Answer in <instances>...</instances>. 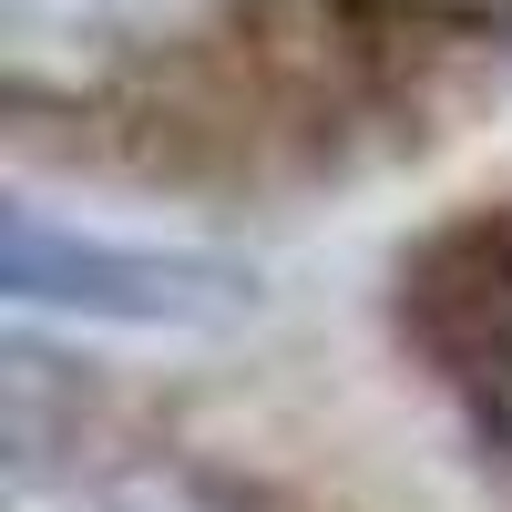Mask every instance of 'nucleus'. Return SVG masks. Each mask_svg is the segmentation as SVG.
Returning a JSON list of instances; mask_svg holds the SVG:
<instances>
[{
	"mask_svg": "<svg viewBox=\"0 0 512 512\" xmlns=\"http://www.w3.org/2000/svg\"><path fill=\"white\" fill-rule=\"evenodd\" d=\"M0 287L21 308H72V318H134V328H195L226 318L246 277L216 267V256H175V246H113V236H72L41 205L11 216V246H0Z\"/></svg>",
	"mask_w": 512,
	"mask_h": 512,
	"instance_id": "obj_1",
	"label": "nucleus"
},
{
	"mask_svg": "<svg viewBox=\"0 0 512 512\" xmlns=\"http://www.w3.org/2000/svg\"><path fill=\"white\" fill-rule=\"evenodd\" d=\"M144 0H0V31H11V62L21 72H52V62H93L134 31Z\"/></svg>",
	"mask_w": 512,
	"mask_h": 512,
	"instance_id": "obj_2",
	"label": "nucleus"
},
{
	"mask_svg": "<svg viewBox=\"0 0 512 512\" xmlns=\"http://www.w3.org/2000/svg\"><path fill=\"white\" fill-rule=\"evenodd\" d=\"M93 512H267V502L216 482V472H195V461H123L93 492Z\"/></svg>",
	"mask_w": 512,
	"mask_h": 512,
	"instance_id": "obj_3",
	"label": "nucleus"
},
{
	"mask_svg": "<svg viewBox=\"0 0 512 512\" xmlns=\"http://www.w3.org/2000/svg\"><path fill=\"white\" fill-rule=\"evenodd\" d=\"M0 400H11V410H0V420H11V431H0V441H11V482L31 492L41 472H52V441H62L52 359H41V349H11V369H0Z\"/></svg>",
	"mask_w": 512,
	"mask_h": 512,
	"instance_id": "obj_4",
	"label": "nucleus"
},
{
	"mask_svg": "<svg viewBox=\"0 0 512 512\" xmlns=\"http://www.w3.org/2000/svg\"><path fill=\"white\" fill-rule=\"evenodd\" d=\"M441 11H512V0H441Z\"/></svg>",
	"mask_w": 512,
	"mask_h": 512,
	"instance_id": "obj_5",
	"label": "nucleus"
}]
</instances>
